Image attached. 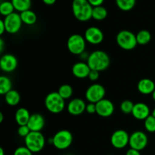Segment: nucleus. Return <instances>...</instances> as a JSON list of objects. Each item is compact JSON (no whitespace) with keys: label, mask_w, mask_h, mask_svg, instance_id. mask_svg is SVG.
<instances>
[{"label":"nucleus","mask_w":155,"mask_h":155,"mask_svg":"<svg viewBox=\"0 0 155 155\" xmlns=\"http://www.w3.org/2000/svg\"><path fill=\"white\" fill-rule=\"evenodd\" d=\"M86 63L91 70L100 72L106 70L110 66V60L109 55L105 51L96 50L89 54Z\"/></svg>","instance_id":"1"},{"label":"nucleus","mask_w":155,"mask_h":155,"mask_svg":"<svg viewBox=\"0 0 155 155\" xmlns=\"http://www.w3.org/2000/svg\"><path fill=\"white\" fill-rule=\"evenodd\" d=\"M92 9L93 7L88 0H73V15L76 19L81 22H86L92 18Z\"/></svg>","instance_id":"2"},{"label":"nucleus","mask_w":155,"mask_h":155,"mask_svg":"<svg viewBox=\"0 0 155 155\" xmlns=\"http://www.w3.org/2000/svg\"><path fill=\"white\" fill-rule=\"evenodd\" d=\"M25 146L33 153L40 152L45 145V139L41 132H30L24 138Z\"/></svg>","instance_id":"3"},{"label":"nucleus","mask_w":155,"mask_h":155,"mask_svg":"<svg viewBox=\"0 0 155 155\" xmlns=\"http://www.w3.org/2000/svg\"><path fill=\"white\" fill-rule=\"evenodd\" d=\"M45 108L52 114H59L64 110L65 107L64 99L58 92L48 93L45 98Z\"/></svg>","instance_id":"4"},{"label":"nucleus","mask_w":155,"mask_h":155,"mask_svg":"<svg viewBox=\"0 0 155 155\" xmlns=\"http://www.w3.org/2000/svg\"><path fill=\"white\" fill-rule=\"evenodd\" d=\"M117 43L122 49L130 51L136 48L138 45L136 40V35L133 32L127 30H124L117 33L116 37Z\"/></svg>","instance_id":"5"},{"label":"nucleus","mask_w":155,"mask_h":155,"mask_svg":"<svg viewBox=\"0 0 155 155\" xmlns=\"http://www.w3.org/2000/svg\"><path fill=\"white\" fill-rule=\"evenodd\" d=\"M74 137L72 133L66 130L57 132L52 137V145L58 150H65L73 143Z\"/></svg>","instance_id":"6"},{"label":"nucleus","mask_w":155,"mask_h":155,"mask_svg":"<svg viewBox=\"0 0 155 155\" xmlns=\"http://www.w3.org/2000/svg\"><path fill=\"white\" fill-rule=\"evenodd\" d=\"M86 42V41L84 36L80 34L71 35L67 42L68 51L75 55H81L83 52H85Z\"/></svg>","instance_id":"7"},{"label":"nucleus","mask_w":155,"mask_h":155,"mask_svg":"<svg viewBox=\"0 0 155 155\" xmlns=\"http://www.w3.org/2000/svg\"><path fill=\"white\" fill-rule=\"evenodd\" d=\"M105 89L104 86L98 83L92 84L86 89V98L89 103H95L104 99L105 96Z\"/></svg>","instance_id":"8"},{"label":"nucleus","mask_w":155,"mask_h":155,"mask_svg":"<svg viewBox=\"0 0 155 155\" xmlns=\"http://www.w3.org/2000/svg\"><path fill=\"white\" fill-rule=\"evenodd\" d=\"M3 21L5 25L6 32L11 34H15L19 32L23 24L21 15L18 12H14L8 16L5 17Z\"/></svg>","instance_id":"9"},{"label":"nucleus","mask_w":155,"mask_h":155,"mask_svg":"<svg viewBox=\"0 0 155 155\" xmlns=\"http://www.w3.org/2000/svg\"><path fill=\"white\" fill-rule=\"evenodd\" d=\"M148 142V136L145 133L142 131H136L130 136L129 145L130 146V148L140 151L146 148Z\"/></svg>","instance_id":"10"},{"label":"nucleus","mask_w":155,"mask_h":155,"mask_svg":"<svg viewBox=\"0 0 155 155\" xmlns=\"http://www.w3.org/2000/svg\"><path fill=\"white\" fill-rule=\"evenodd\" d=\"M130 135L124 130H118L114 132L110 137V143L117 149H123L129 145Z\"/></svg>","instance_id":"11"},{"label":"nucleus","mask_w":155,"mask_h":155,"mask_svg":"<svg viewBox=\"0 0 155 155\" xmlns=\"http://www.w3.org/2000/svg\"><path fill=\"white\" fill-rule=\"evenodd\" d=\"M86 42L92 45H98L104 40V33L97 27H90L86 29L84 34Z\"/></svg>","instance_id":"12"},{"label":"nucleus","mask_w":155,"mask_h":155,"mask_svg":"<svg viewBox=\"0 0 155 155\" xmlns=\"http://www.w3.org/2000/svg\"><path fill=\"white\" fill-rule=\"evenodd\" d=\"M114 112V105L108 99L101 100L96 103V114L101 117H108Z\"/></svg>","instance_id":"13"},{"label":"nucleus","mask_w":155,"mask_h":155,"mask_svg":"<svg viewBox=\"0 0 155 155\" xmlns=\"http://www.w3.org/2000/svg\"><path fill=\"white\" fill-rule=\"evenodd\" d=\"M18 59L12 54H3L0 59V68L4 72H13L18 67Z\"/></svg>","instance_id":"14"},{"label":"nucleus","mask_w":155,"mask_h":155,"mask_svg":"<svg viewBox=\"0 0 155 155\" xmlns=\"http://www.w3.org/2000/svg\"><path fill=\"white\" fill-rule=\"evenodd\" d=\"M68 113L73 116H79L86 110V104L81 98H74L68 104Z\"/></svg>","instance_id":"15"},{"label":"nucleus","mask_w":155,"mask_h":155,"mask_svg":"<svg viewBox=\"0 0 155 155\" xmlns=\"http://www.w3.org/2000/svg\"><path fill=\"white\" fill-rule=\"evenodd\" d=\"M45 126V119L42 114L35 113L31 114L27 124V127L31 132H41Z\"/></svg>","instance_id":"16"},{"label":"nucleus","mask_w":155,"mask_h":155,"mask_svg":"<svg viewBox=\"0 0 155 155\" xmlns=\"http://www.w3.org/2000/svg\"><path fill=\"white\" fill-rule=\"evenodd\" d=\"M132 115L139 120H145L150 116V108L146 104L143 102H139L135 104Z\"/></svg>","instance_id":"17"},{"label":"nucleus","mask_w":155,"mask_h":155,"mask_svg":"<svg viewBox=\"0 0 155 155\" xmlns=\"http://www.w3.org/2000/svg\"><path fill=\"white\" fill-rule=\"evenodd\" d=\"M90 71L91 69L88 64L83 61L74 64L72 68L73 75L78 79H84L88 77Z\"/></svg>","instance_id":"18"},{"label":"nucleus","mask_w":155,"mask_h":155,"mask_svg":"<svg viewBox=\"0 0 155 155\" xmlns=\"http://www.w3.org/2000/svg\"><path fill=\"white\" fill-rule=\"evenodd\" d=\"M137 89L138 91L143 95H150L155 90V84L151 79L144 78L139 80L137 85Z\"/></svg>","instance_id":"19"},{"label":"nucleus","mask_w":155,"mask_h":155,"mask_svg":"<svg viewBox=\"0 0 155 155\" xmlns=\"http://www.w3.org/2000/svg\"><path fill=\"white\" fill-rule=\"evenodd\" d=\"M31 114L29 110L24 107L18 108L15 112V121L18 126L27 125Z\"/></svg>","instance_id":"20"},{"label":"nucleus","mask_w":155,"mask_h":155,"mask_svg":"<svg viewBox=\"0 0 155 155\" xmlns=\"http://www.w3.org/2000/svg\"><path fill=\"white\" fill-rule=\"evenodd\" d=\"M20 15H21L22 22L26 25L32 26L36 24V21H37V16H36V13L30 9L21 12L20 13Z\"/></svg>","instance_id":"21"},{"label":"nucleus","mask_w":155,"mask_h":155,"mask_svg":"<svg viewBox=\"0 0 155 155\" xmlns=\"http://www.w3.org/2000/svg\"><path fill=\"white\" fill-rule=\"evenodd\" d=\"M5 100L8 105L15 106L19 104L21 101V95L18 91L12 89L10 92L5 95Z\"/></svg>","instance_id":"22"},{"label":"nucleus","mask_w":155,"mask_h":155,"mask_svg":"<svg viewBox=\"0 0 155 155\" xmlns=\"http://www.w3.org/2000/svg\"><path fill=\"white\" fill-rule=\"evenodd\" d=\"M11 1L15 7V11L20 13L30 10L31 8V0H11Z\"/></svg>","instance_id":"23"},{"label":"nucleus","mask_w":155,"mask_h":155,"mask_svg":"<svg viewBox=\"0 0 155 155\" xmlns=\"http://www.w3.org/2000/svg\"><path fill=\"white\" fill-rule=\"evenodd\" d=\"M12 89V82L6 76L0 77V94L5 95Z\"/></svg>","instance_id":"24"},{"label":"nucleus","mask_w":155,"mask_h":155,"mask_svg":"<svg viewBox=\"0 0 155 155\" xmlns=\"http://www.w3.org/2000/svg\"><path fill=\"white\" fill-rule=\"evenodd\" d=\"M107 16V11L104 6H98L92 9V18L95 21H103Z\"/></svg>","instance_id":"25"},{"label":"nucleus","mask_w":155,"mask_h":155,"mask_svg":"<svg viewBox=\"0 0 155 155\" xmlns=\"http://www.w3.org/2000/svg\"><path fill=\"white\" fill-rule=\"evenodd\" d=\"M118 8L124 12L131 11L135 7L136 0H115Z\"/></svg>","instance_id":"26"},{"label":"nucleus","mask_w":155,"mask_h":155,"mask_svg":"<svg viewBox=\"0 0 155 155\" xmlns=\"http://www.w3.org/2000/svg\"><path fill=\"white\" fill-rule=\"evenodd\" d=\"M15 11L12 1H4L0 4V14L2 16L7 17L12 15Z\"/></svg>","instance_id":"27"},{"label":"nucleus","mask_w":155,"mask_h":155,"mask_svg":"<svg viewBox=\"0 0 155 155\" xmlns=\"http://www.w3.org/2000/svg\"><path fill=\"white\" fill-rule=\"evenodd\" d=\"M151 34L146 30H142L136 34V40L139 45H146L151 41Z\"/></svg>","instance_id":"28"},{"label":"nucleus","mask_w":155,"mask_h":155,"mask_svg":"<svg viewBox=\"0 0 155 155\" xmlns=\"http://www.w3.org/2000/svg\"><path fill=\"white\" fill-rule=\"evenodd\" d=\"M59 95L62 97L64 100L69 99L72 97L73 93H74V89L72 86L69 84H63L59 87L58 90Z\"/></svg>","instance_id":"29"},{"label":"nucleus","mask_w":155,"mask_h":155,"mask_svg":"<svg viewBox=\"0 0 155 155\" xmlns=\"http://www.w3.org/2000/svg\"><path fill=\"white\" fill-rule=\"evenodd\" d=\"M135 104L130 100H124L120 104V110L124 114H132L134 107Z\"/></svg>","instance_id":"30"},{"label":"nucleus","mask_w":155,"mask_h":155,"mask_svg":"<svg viewBox=\"0 0 155 155\" xmlns=\"http://www.w3.org/2000/svg\"><path fill=\"white\" fill-rule=\"evenodd\" d=\"M145 130L149 133H154L155 132V117L153 115H150L145 120L144 123Z\"/></svg>","instance_id":"31"},{"label":"nucleus","mask_w":155,"mask_h":155,"mask_svg":"<svg viewBox=\"0 0 155 155\" xmlns=\"http://www.w3.org/2000/svg\"><path fill=\"white\" fill-rule=\"evenodd\" d=\"M14 155H33V152L26 146H21L15 149Z\"/></svg>","instance_id":"32"},{"label":"nucleus","mask_w":155,"mask_h":155,"mask_svg":"<svg viewBox=\"0 0 155 155\" xmlns=\"http://www.w3.org/2000/svg\"><path fill=\"white\" fill-rule=\"evenodd\" d=\"M30 130L27 125L25 126H19L18 129V133L21 137H24L26 138L30 133Z\"/></svg>","instance_id":"33"},{"label":"nucleus","mask_w":155,"mask_h":155,"mask_svg":"<svg viewBox=\"0 0 155 155\" xmlns=\"http://www.w3.org/2000/svg\"><path fill=\"white\" fill-rule=\"evenodd\" d=\"M86 111L89 114H93L96 113V104L95 103H89L86 104Z\"/></svg>","instance_id":"34"},{"label":"nucleus","mask_w":155,"mask_h":155,"mask_svg":"<svg viewBox=\"0 0 155 155\" xmlns=\"http://www.w3.org/2000/svg\"><path fill=\"white\" fill-rule=\"evenodd\" d=\"M88 78H89L91 81H96V80L99 78V72L97 71L91 70V71L89 72V76H88Z\"/></svg>","instance_id":"35"},{"label":"nucleus","mask_w":155,"mask_h":155,"mask_svg":"<svg viewBox=\"0 0 155 155\" xmlns=\"http://www.w3.org/2000/svg\"><path fill=\"white\" fill-rule=\"evenodd\" d=\"M89 4L93 8L98 7V6H101L104 3V0H88Z\"/></svg>","instance_id":"36"},{"label":"nucleus","mask_w":155,"mask_h":155,"mask_svg":"<svg viewBox=\"0 0 155 155\" xmlns=\"http://www.w3.org/2000/svg\"><path fill=\"white\" fill-rule=\"evenodd\" d=\"M126 155H141L140 151L133 148H130L126 153Z\"/></svg>","instance_id":"37"},{"label":"nucleus","mask_w":155,"mask_h":155,"mask_svg":"<svg viewBox=\"0 0 155 155\" xmlns=\"http://www.w3.org/2000/svg\"><path fill=\"white\" fill-rule=\"evenodd\" d=\"M5 32H6V28L4 21L3 20H0V35H2Z\"/></svg>","instance_id":"38"},{"label":"nucleus","mask_w":155,"mask_h":155,"mask_svg":"<svg viewBox=\"0 0 155 155\" xmlns=\"http://www.w3.org/2000/svg\"><path fill=\"white\" fill-rule=\"evenodd\" d=\"M42 2L47 5H52L56 2V0H42Z\"/></svg>","instance_id":"39"},{"label":"nucleus","mask_w":155,"mask_h":155,"mask_svg":"<svg viewBox=\"0 0 155 155\" xmlns=\"http://www.w3.org/2000/svg\"><path fill=\"white\" fill-rule=\"evenodd\" d=\"M4 49V41L2 39H0V52L2 53Z\"/></svg>","instance_id":"40"},{"label":"nucleus","mask_w":155,"mask_h":155,"mask_svg":"<svg viewBox=\"0 0 155 155\" xmlns=\"http://www.w3.org/2000/svg\"><path fill=\"white\" fill-rule=\"evenodd\" d=\"M3 120H4V116H3V114L0 113V123H2L3 121Z\"/></svg>","instance_id":"41"},{"label":"nucleus","mask_w":155,"mask_h":155,"mask_svg":"<svg viewBox=\"0 0 155 155\" xmlns=\"http://www.w3.org/2000/svg\"><path fill=\"white\" fill-rule=\"evenodd\" d=\"M0 155H5V151L2 148H0Z\"/></svg>","instance_id":"42"},{"label":"nucleus","mask_w":155,"mask_h":155,"mask_svg":"<svg viewBox=\"0 0 155 155\" xmlns=\"http://www.w3.org/2000/svg\"><path fill=\"white\" fill-rule=\"evenodd\" d=\"M151 95H152V98L154 99V101H155V90L153 92V93L151 94Z\"/></svg>","instance_id":"43"},{"label":"nucleus","mask_w":155,"mask_h":155,"mask_svg":"<svg viewBox=\"0 0 155 155\" xmlns=\"http://www.w3.org/2000/svg\"><path fill=\"white\" fill-rule=\"evenodd\" d=\"M151 115H153V116H154V117H155V107L154 108V110H153L152 114H151Z\"/></svg>","instance_id":"44"},{"label":"nucleus","mask_w":155,"mask_h":155,"mask_svg":"<svg viewBox=\"0 0 155 155\" xmlns=\"http://www.w3.org/2000/svg\"><path fill=\"white\" fill-rule=\"evenodd\" d=\"M107 155H112V154H107Z\"/></svg>","instance_id":"45"}]
</instances>
